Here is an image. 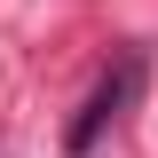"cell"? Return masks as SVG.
<instances>
[{
	"label": "cell",
	"instance_id": "cell-1",
	"mask_svg": "<svg viewBox=\"0 0 158 158\" xmlns=\"http://www.w3.org/2000/svg\"><path fill=\"white\" fill-rule=\"evenodd\" d=\"M135 87H142V56H127V63H118V71L95 87V95H87V111H79V127H71V158H87V150H95V135L111 127L118 111H127V103H135Z\"/></svg>",
	"mask_w": 158,
	"mask_h": 158
}]
</instances>
